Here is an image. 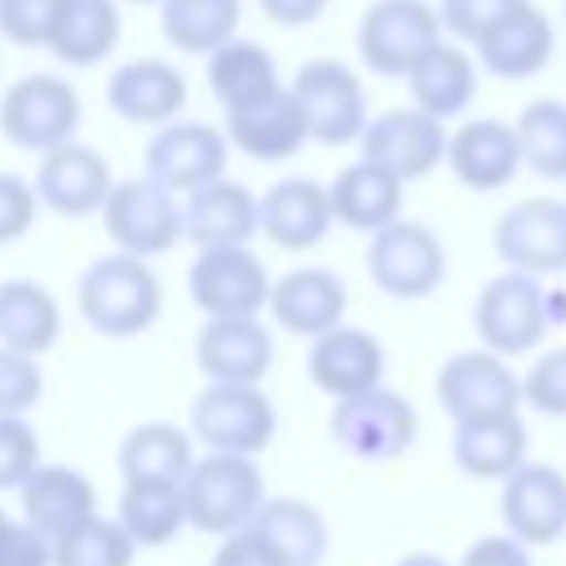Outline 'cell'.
Masks as SVG:
<instances>
[{
	"mask_svg": "<svg viewBox=\"0 0 566 566\" xmlns=\"http://www.w3.org/2000/svg\"><path fill=\"white\" fill-rule=\"evenodd\" d=\"M226 142L256 164H279V159H292L310 142V124L301 115L296 93L283 84L252 106L226 111Z\"/></svg>",
	"mask_w": 566,
	"mask_h": 566,
	"instance_id": "24",
	"label": "cell"
},
{
	"mask_svg": "<svg viewBox=\"0 0 566 566\" xmlns=\"http://www.w3.org/2000/svg\"><path fill=\"white\" fill-rule=\"evenodd\" d=\"M270 270L265 261L243 248H199L186 292L203 310V318H234V314H261L270 301Z\"/></svg>",
	"mask_w": 566,
	"mask_h": 566,
	"instance_id": "12",
	"label": "cell"
},
{
	"mask_svg": "<svg viewBox=\"0 0 566 566\" xmlns=\"http://www.w3.org/2000/svg\"><path fill=\"white\" fill-rule=\"evenodd\" d=\"M438 40L442 22L429 0H376L363 9L354 35L363 66L385 80H402L416 66V57Z\"/></svg>",
	"mask_w": 566,
	"mask_h": 566,
	"instance_id": "9",
	"label": "cell"
},
{
	"mask_svg": "<svg viewBox=\"0 0 566 566\" xmlns=\"http://www.w3.org/2000/svg\"><path fill=\"white\" fill-rule=\"evenodd\" d=\"M119 478H164V482H181L195 464V442L181 424L172 420H142L124 433L119 442Z\"/></svg>",
	"mask_w": 566,
	"mask_h": 566,
	"instance_id": "36",
	"label": "cell"
},
{
	"mask_svg": "<svg viewBox=\"0 0 566 566\" xmlns=\"http://www.w3.org/2000/svg\"><path fill=\"white\" fill-rule=\"evenodd\" d=\"M491 248L509 270L566 274V199H517L495 217Z\"/></svg>",
	"mask_w": 566,
	"mask_h": 566,
	"instance_id": "13",
	"label": "cell"
},
{
	"mask_svg": "<svg viewBox=\"0 0 566 566\" xmlns=\"http://www.w3.org/2000/svg\"><path fill=\"white\" fill-rule=\"evenodd\" d=\"M0 566H53V544L22 517L0 526Z\"/></svg>",
	"mask_w": 566,
	"mask_h": 566,
	"instance_id": "46",
	"label": "cell"
},
{
	"mask_svg": "<svg viewBox=\"0 0 566 566\" xmlns=\"http://www.w3.org/2000/svg\"><path fill=\"white\" fill-rule=\"evenodd\" d=\"M287 566H318L327 553V517L296 495H265L248 522Z\"/></svg>",
	"mask_w": 566,
	"mask_h": 566,
	"instance_id": "34",
	"label": "cell"
},
{
	"mask_svg": "<svg viewBox=\"0 0 566 566\" xmlns=\"http://www.w3.org/2000/svg\"><path fill=\"white\" fill-rule=\"evenodd\" d=\"M544 314H548V327L566 323V292H544Z\"/></svg>",
	"mask_w": 566,
	"mask_h": 566,
	"instance_id": "50",
	"label": "cell"
},
{
	"mask_svg": "<svg viewBox=\"0 0 566 566\" xmlns=\"http://www.w3.org/2000/svg\"><path fill=\"white\" fill-rule=\"evenodd\" d=\"M526 447L531 433L522 411L473 416V420H455L451 429V460L473 482H504L526 460Z\"/></svg>",
	"mask_w": 566,
	"mask_h": 566,
	"instance_id": "27",
	"label": "cell"
},
{
	"mask_svg": "<svg viewBox=\"0 0 566 566\" xmlns=\"http://www.w3.org/2000/svg\"><path fill=\"white\" fill-rule=\"evenodd\" d=\"M97 217H102V226H106V234L119 252H133V256H146V261L172 252L177 239H186L177 195L168 186H159L150 172L115 181Z\"/></svg>",
	"mask_w": 566,
	"mask_h": 566,
	"instance_id": "6",
	"label": "cell"
},
{
	"mask_svg": "<svg viewBox=\"0 0 566 566\" xmlns=\"http://www.w3.org/2000/svg\"><path fill=\"white\" fill-rule=\"evenodd\" d=\"M190 88L168 57H128L106 80V102L119 119L137 128H159L181 115Z\"/></svg>",
	"mask_w": 566,
	"mask_h": 566,
	"instance_id": "21",
	"label": "cell"
},
{
	"mask_svg": "<svg viewBox=\"0 0 566 566\" xmlns=\"http://www.w3.org/2000/svg\"><path fill=\"white\" fill-rule=\"evenodd\" d=\"M345 305H349L345 279L336 270H323V265H296V270H287L283 279L270 283V301H265V310L274 314V323L287 336H305V340H314L327 327L345 323Z\"/></svg>",
	"mask_w": 566,
	"mask_h": 566,
	"instance_id": "23",
	"label": "cell"
},
{
	"mask_svg": "<svg viewBox=\"0 0 566 566\" xmlns=\"http://www.w3.org/2000/svg\"><path fill=\"white\" fill-rule=\"evenodd\" d=\"M44 394L40 363L31 354H18L0 345V416H27Z\"/></svg>",
	"mask_w": 566,
	"mask_h": 566,
	"instance_id": "44",
	"label": "cell"
},
{
	"mask_svg": "<svg viewBox=\"0 0 566 566\" xmlns=\"http://www.w3.org/2000/svg\"><path fill=\"white\" fill-rule=\"evenodd\" d=\"M128 4H159V0H128Z\"/></svg>",
	"mask_w": 566,
	"mask_h": 566,
	"instance_id": "52",
	"label": "cell"
},
{
	"mask_svg": "<svg viewBox=\"0 0 566 566\" xmlns=\"http://www.w3.org/2000/svg\"><path fill=\"white\" fill-rule=\"evenodd\" d=\"M62 0H0V35L18 49H49Z\"/></svg>",
	"mask_w": 566,
	"mask_h": 566,
	"instance_id": "43",
	"label": "cell"
},
{
	"mask_svg": "<svg viewBox=\"0 0 566 566\" xmlns=\"http://www.w3.org/2000/svg\"><path fill=\"white\" fill-rule=\"evenodd\" d=\"M367 274L394 301H424L447 279V248L424 221H389L367 243Z\"/></svg>",
	"mask_w": 566,
	"mask_h": 566,
	"instance_id": "8",
	"label": "cell"
},
{
	"mask_svg": "<svg viewBox=\"0 0 566 566\" xmlns=\"http://www.w3.org/2000/svg\"><path fill=\"white\" fill-rule=\"evenodd\" d=\"M473 49H478V66L491 71L495 80H531L553 62L557 31L548 13L535 0H526L500 27H491Z\"/></svg>",
	"mask_w": 566,
	"mask_h": 566,
	"instance_id": "25",
	"label": "cell"
},
{
	"mask_svg": "<svg viewBox=\"0 0 566 566\" xmlns=\"http://www.w3.org/2000/svg\"><path fill=\"white\" fill-rule=\"evenodd\" d=\"M195 363L208 380L261 385L274 363V336L256 314L208 318L195 336Z\"/></svg>",
	"mask_w": 566,
	"mask_h": 566,
	"instance_id": "20",
	"label": "cell"
},
{
	"mask_svg": "<svg viewBox=\"0 0 566 566\" xmlns=\"http://www.w3.org/2000/svg\"><path fill=\"white\" fill-rule=\"evenodd\" d=\"M442 164L464 190L491 195V190H504L522 172V146H517L513 124L504 119H464L460 128L447 133Z\"/></svg>",
	"mask_w": 566,
	"mask_h": 566,
	"instance_id": "19",
	"label": "cell"
},
{
	"mask_svg": "<svg viewBox=\"0 0 566 566\" xmlns=\"http://www.w3.org/2000/svg\"><path fill=\"white\" fill-rule=\"evenodd\" d=\"M394 566H451V562H447V557H438V553H424V548H420V553H407V557H398Z\"/></svg>",
	"mask_w": 566,
	"mask_h": 566,
	"instance_id": "51",
	"label": "cell"
},
{
	"mask_svg": "<svg viewBox=\"0 0 566 566\" xmlns=\"http://www.w3.org/2000/svg\"><path fill=\"white\" fill-rule=\"evenodd\" d=\"M208 566H287L252 526H239L230 535H221V544L212 548Z\"/></svg>",
	"mask_w": 566,
	"mask_h": 566,
	"instance_id": "47",
	"label": "cell"
},
{
	"mask_svg": "<svg viewBox=\"0 0 566 566\" xmlns=\"http://www.w3.org/2000/svg\"><path fill=\"white\" fill-rule=\"evenodd\" d=\"M75 305L93 332L111 340H128V336H142L159 318L164 287H159V274L146 265V256L115 248L80 274Z\"/></svg>",
	"mask_w": 566,
	"mask_h": 566,
	"instance_id": "1",
	"label": "cell"
},
{
	"mask_svg": "<svg viewBox=\"0 0 566 566\" xmlns=\"http://www.w3.org/2000/svg\"><path fill=\"white\" fill-rule=\"evenodd\" d=\"M327 429H332V442H336L345 455L385 464V460H398V455L416 442L420 416H416L411 398H402L398 389L376 385V389L336 398Z\"/></svg>",
	"mask_w": 566,
	"mask_h": 566,
	"instance_id": "4",
	"label": "cell"
},
{
	"mask_svg": "<svg viewBox=\"0 0 566 566\" xmlns=\"http://www.w3.org/2000/svg\"><path fill=\"white\" fill-rule=\"evenodd\" d=\"M181 226L195 248H243L261 234V199L221 172L186 195Z\"/></svg>",
	"mask_w": 566,
	"mask_h": 566,
	"instance_id": "22",
	"label": "cell"
},
{
	"mask_svg": "<svg viewBox=\"0 0 566 566\" xmlns=\"http://www.w3.org/2000/svg\"><path fill=\"white\" fill-rule=\"evenodd\" d=\"M562 18H566V0H562Z\"/></svg>",
	"mask_w": 566,
	"mask_h": 566,
	"instance_id": "54",
	"label": "cell"
},
{
	"mask_svg": "<svg viewBox=\"0 0 566 566\" xmlns=\"http://www.w3.org/2000/svg\"><path fill=\"white\" fill-rule=\"evenodd\" d=\"M358 150L363 159L389 168L394 177L420 181L447 159V124L424 115L420 106H394L363 124Z\"/></svg>",
	"mask_w": 566,
	"mask_h": 566,
	"instance_id": "14",
	"label": "cell"
},
{
	"mask_svg": "<svg viewBox=\"0 0 566 566\" xmlns=\"http://www.w3.org/2000/svg\"><path fill=\"white\" fill-rule=\"evenodd\" d=\"M75 128H80V93L62 75L49 71L22 75L0 97V137L18 150L44 155L71 142Z\"/></svg>",
	"mask_w": 566,
	"mask_h": 566,
	"instance_id": "7",
	"label": "cell"
},
{
	"mask_svg": "<svg viewBox=\"0 0 566 566\" xmlns=\"http://www.w3.org/2000/svg\"><path fill=\"white\" fill-rule=\"evenodd\" d=\"M137 544L119 526V517L93 513L62 539H53V566H133Z\"/></svg>",
	"mask_w": 566,
	"mask_h": 566,
	"instance_id": "39",
	"label": "cell"
},
{
	"mask_svg": "<svg viewBox=\"0 0 566 566\" xmlns=\"http://www.w3.org/2000/svg\"><path fill=\"white\" fill-rule=\"evenodd\" d=\"M305 371H310V385L336 402V398H349V394H363V389L380 385L385 345L367 327L336 323V327H327L323 336L310 340Z\"/></svg>",
	"mask_w": 566,
	"mask_h": 566,
	"instance_id": "18",
	"label": "cell"
},
{
	"mask_svg": "<svg viewBox=\"0 0 566 566\" xmlns=\"http://www.w3.org/2000/svg\"><path fill=\"white\" fill-rule=\"evenodd\" d=\"M256 4H261V13H265L270 22H279V27H310V22L323 18V9H327L332 0H256Z\"/></svg>",
	"mask_w": 566,
	"mask_h": 566,
	"instance_id": "49",
	"label": "cell"
},
{
	"mask_svg": "<svg viewBox=\"0 0 566 566\" xmlns=\"http://www.w3.org/2000/svg\"><path fill=\"white\" fill-rule=\"evenodd\" d=\"M186 495V517L203 535H230L252 522V513L265 500V478L256 469V455H234V451H208L203 460L190 464L181 478Z\"/></svg>",
	"mask_w": 566,
	"mask_h": 566,
	"instance_id": "2",
	"label": "cell"
},
{
	"mask_svg": "<svg viewBox=\"0 0 566 566\" xmlns=\"http://www.w3.org/2000/svg\"><path fill=\"white\" fill-rule=\"evenodd\" d=\"M402 177H394L389 168L371 164V159H354L345 164L332 186H327V199H332V217L345 226V230H358V234H376L380 226L398 221L402 217Z\"/></svg>",
	"mask_w": 566,
	"mask_h": 566,
	"instance_id": "29",
	"label": "cell"
},
{
	"mask_svg": "<svg viewBox=\"0 0 566 566\" xmlns=\"http://www.w3.org/2000/svg\"><path fill=\"white\" fill-rule=\"evenodd\" d=\"M119 44V4L115 0H62L49 53L62 66H97Z\"/></svg>",
	"mask_w": 566,
	"mask_h": 566,
	"instance_id": "35",
	"label": "cell"
},
{
	"mask_svg": "<svg viewBox=\"0 0 566 566\" xmlns=\"http://www.w3.org/2000/svg\"><path fill=\"white\" fill-rule=\"evenodd\" d=\"M226 155H230V142H226V133L217 124L168 119L146 142V172L159 186H168L172 195H190L203 181L226 172Z\"/></svg>",
	"mask_w": 566,
	"mask_h": 566,
	"instance_id": "16",
	"label": "cell"
},
{
	"mask_svg": "<svg viewBox=\"0 0 566 566\" xmlns=\"http://www.w3.org/2000/svg\"><path fill=\"white\" fill-rule=\"evenodd\" d=\"M279 416L261 385H234V380H208L195 394L190 407V433L208 451H234V455H261L274 442Z\"/></svg>",
	"mask_w": 566,
	"mask_h": 566,
	"instance_id": "5",
	"label": "cell"
},
{
	"mask_svg": "<svg viewBox=\"0 0 566 566\" xmlns=\"http://www.w3.org/2000/svg\"><path fill=\"white\" fill-rule=\"evenodd\" d=\"M336 226L327 186L310 177H283L261 195V234L283 252H310Z\"/></svg>",
	"mask_w": 566,
	"mask_h": 566,
	"instance_id": "26",
	"label": "cell"
},
{
	"mask_svg": "<svg viewBox=\"0 0 566 566\" xmlns=\"http://www.w3.org/2000/svg\"><path fill=\"white\" fill-rule=\"evenodd\" d=\"M115 517L133 535L137 548H164V544H172L190 526L181 482H164V478H133V482H124Z\"/></svg>",
	"mask_w": 566,
	"mask_h": 566,
	"instance_id": "33",
	"label": "cell"
},
{
	"mask_svg": "<svg viewBox=\"0 0 566 566\" xmlns=\"http://www.w3.org/2000/svg\"><path fill=\"white\" fill-rule=\"evenodd\" d=\"M243 0H159V31L177 53L208 57L239 31Z\"/></svg>",
	"mask_w": 566,
	"mask_h": 566,
	"instance_id": "37",
	"label": "cell"
},
{
	"mask_svg": "<svg viewBox=\"0 0 566 566\" xmlns=\"http://www.w3.org/2000/svg\"><path fill=\"white\" fill-rule=\"evenodd\" d=\"M455 566H535V562H531V548H526L522 539H513L509 531H500V535L473 539V544L460 553Z\"/></svg>",
	"mask_w": 566,
	"mask_h": 566,
	"instance_id": "48",
	"label": "cell"
},
{
	"mask_svg": "<svg viewBox=\"0 0 566 566\" xmlns=\"http://www.w3.org/2000/svg\"><path fill=\"white\" fill-rule=\"evenodd\" d=\"M40 464V433L27 416H0V491H18Z\"/></svg>",
	"mask_w": 566,
	"mask_h": 566,
	"instance_id": "42",
	"label": "cell"
},
{
	"mask_svg": "<svg viewBox=\"0 0 566 566\" xmlns=\"http://www.w3.org/2000/svg\"><path fill=\"white\" fill-rule=\"evenodd\" d=\"M4 522H9V513H4V509H0V526H4Z\"/></svg>",
	"mask_w": 566,
	"mask_h": 566,
	"instance_id": "53",
	"label": "cell"
},
{
	"mask_svg": "<svg viewBox=\"0 0 566 566\" xmlns=\"http://www.w3.org/2000/svg\"><path fill=\"white\" fill-rule=\"evenodd\" d=\"M513 133L522 146V168H531L544 181H566V102L562 97L526 102Z\"/></svg>",
	"mask_w": 566,
	"mask_h": 566,
	"instance_id": "38",
	"label": "cell"
},
{
	"mask_svg": "<svg viewBox=\"0 0 566 566\" xmlns=\"http://www.w3.org/2000/svg\"><path fill=\"white\" fill-rule=\"evenodd\" d=\"M18 500H22V522H31L49 544L97 513V486L71 464L40 460L35 473L18 486Z\"/></svg>",
	"mask_w": 566,
	"mask_h": 566,
	"instance_id": "28",
	"label": "cell"
},
{
	"mask_svg": "<svg viewBox=\"0 0 566 566\" xmlns=\"http://www.w3.org/2000/svg\"><path fill=\"white\" fill-rule=\"evenodd\" d=\"M111 186H115V177H111L106 155L84 146V142H75V137L40 155L35 195H40V208H49L57 217H93V212H102Z\"/></svg>",
	"mask_w": 566,
	"mask_h": 566,
	"instance_id": "17",
	"label": "cell"
},
{
	"mask_svg": "<svg viewBox=\"0 0 566 566\" xmlns=\"http://www.w3.org/2000/svg\"><path fill=\"white\" fill-rule=\"evenodd\" d=\"M433 394H438V407L451 416V424L473 416L522 411V376L509 367L504 354L486 345L451 354L433 376Z\"/></svg>",
	"mask_w": 566,
	"mask_h": 566,
	"instance_id": "11",
	"label": "cell"
},
{
	"mask_svg": "<svg viewBox=\"0 0 566 566\" xmlns=\"http://www.w3.org/2000/svg\"><path fill=\"white\" fill-rule=\"evenodd\" d=\"M301 102V115L310 124V142L318 146H349L358 142L367 124V93L349 62L340 57H314L296 71L287 84Z\"/></svg>",
	"mask_w": 566,
	"mask_h": 566,
	"instance_id": "10",
	"label": "cell"
},
{
	"mask_svg": "<svg viewBox=\"0 0 566 566\" xmlns=\"http://www.w3.org/2000/svg\"><path fill=\"white\" fill-rule=\"evenodd\" d=\"M62 336V305L35 279H4L0 283V345L18 354H49Z\"/></svg>",
	"mask_w": 566,
	"mask_h": 566,
	"instance_id": "31",
	"label": "cell"
},
{
	"mask_svg": "<svg viewBox=\"0 0 566 566\" xmlns=\"http://www.w3.org/2000/svg\"><path fill=\"white\" fill-rule=\"evenodd\" d=\"M40 212V195L18 172H0V243H18Z\"/></svg>",
	"mask_w": 566,
	"mask_h": 566,
	"instance_id": "45",
	"label": "cell"
},
{
	"mask_svg": "<svg viewBox=\"0 0 566 566\" xmlns=\"http://www.w3.org/2000/svg\"><path fill=\"white\" fill-rule=\"evenodd\" d=\"M517 4L526 0H438V22L447 35H455L460 44H478L491 27H500Z\"/></svg>",
	"mask_w": 566,
	"mask_h": 566,
	"instance_id": "41",
	"label": "cell"
},
{
	"mask_svg": "<svg viewBox=\"0 0 566 566\" xmlns=\"http://www.w3.org/2000/svg\"><path fill=\"white\" fill-rule=\"evenodd\" d=\"M522 402L535 407L539 416L566 420V345L544 349V354L522 371Z\"/></svg>",
	"mask_w": 566,
	"mask_h": 566,
	"instance_id": "40",
	"label": "cell"
},
{
	"mask_svg": "<svg viewBox=\"0 0 566 566\" xmlns=\"http://www.w3.org/2000/svg\"><path fill=\"white\" fill-rule=\"evenodd\" d=\"M203 75H208V88L221 102V111L252 106V102L270 97L274 88H283L270 49L256 44V40H239V35H230L226 44H217L208 53V71Z\"/></svg>",
	"mask_w": 566,
	"mask_h": 566,
	"instance_id": "32",
	"label": "cell"
},
{
	"mask_svg": "<svg viewBox=\"0 0 566 566\" xmlns=\"http://www.w3.org/2000/svg\"><path fill=\"white\" fill-rule=\"evenodd\" d=\"M500 517L526 548H548L566 535V473L539 460H522L500 482Z\"/></svg>",
	"mask_w": 566,
	"mask_h": 566,
	"instance_id": "15",
	"label": "cell"
},
{
	"mask_svg": "<svg viewBox=\"0 0 566 566\" xmlns=\"http://www.w3.org/2000/svg\"><path fill=\"white\" fill-rule=\"evenodd\" d=\"M402 80L411 88V106L447 124L469 111L478 93V62L460 49V40H438L416 57V66Z\"/></svg>",
	"mask_w": 566,
	"mask_h": 566,
	"instance_id": "30",
	"label": "cell"
},
{
	"mask_svg": "<svg viewBox=\"0 0 566 566\" xmlns=\"http://www.w3.org/2000/svg\"><path fill=\"white\" fill-rule=\"evenodd\" d=\"M473 332H478V345L504 358H522L539 349V340L553 332L544 314V283L526 270L504 265L495 279L482 283L473 301Z\"/></svg>",
	"mask_w": 566,
	"mask_h": 566,
	"instance_id": "3",
	"label": "cell"
}]
</instances>
